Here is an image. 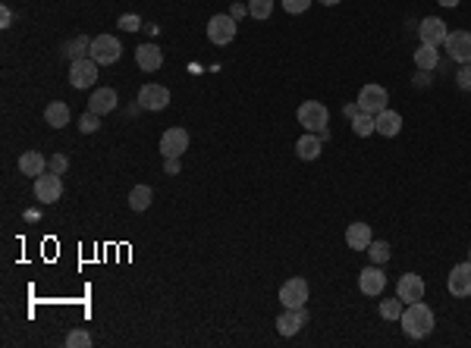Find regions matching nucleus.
Here are the masks:
<instances>
[{
	"label": "nucleus",
	"mask_w": 471,
	"mask_h": 348,
	"mask_svg": "<svg viewBox=\"0 0 471 348\" xmlns=\"http://www.w3.org/2000/svg\"><path fill=\"white\" fill-rule=\"evenodd\" d=\"M163 173H167V176H176V173H179V157H167V163H163Z\"/></svg>",
	"instance_id": "37"
},
{
	"label": "nucleus",
	"mask_w": 471,
	"mask_h": 348,
	"mask_svg": "<svg viewBox=\"0 0 471 348\" xmlns=\"http://www.w3.org/2000/svg\"><path fill=\"white\" fill-rule=\"evenodd\" d=\"M440 6H459V0H437Z\"/></svg>",
	"instance_id": "41"
},
{
	"label": "nucleus",
	"mask_w": 471,
	"mask_h": 348,
	"mask_svg": "<svg viewBox=\"0 0 471 348\" xmlns=\"http://www.w3.org/2000/svg\"><path fill=\"white\" fill-rule=\"evenodd\" d=\"M116 91L113 88H94L91 94V101H88V110H94L98 116H104V113H113L116 110Z\"/></svg>",
	"instance_id": "21"
},
{
	"label": "nucleus",
	"mask_w": 471,
	"mask_h": 348,
	"mask_svg": "<svg viewBox=\"0 0 471 348\" xmlns=\"http://www.w3.org/2000/svg\"><path fill=\"white\" fill-rule=\"evenodd\" d=\"M314 4V0H283V10L286 13H293V16H298V13H305L308 6Z\"/></svg>",
	"instance_id": "34"
},
{
	"label": "nucleus",
	"mask_w": 471,
	"mask_h": 348,
	"mask_svg": "<svg viewBox=\"0 0 471 348\" xmlns=\"http://www.w3.org/2000/svg\"><path fill=\"white\" fill-rule=\"evenodd\" d=\"M383 286H387V276H383L380 264H377V267H365V270H361V276H358L361 295H368V298H371V295H380Z\"/></svg>",
	"instance_id": "15"
},
{
	"label": "nucleus",
	"mask_w": 471,
	"mask_h": 348,
	"mask_svg": "<svg viewBox=\"0 0 471 348\" xmlns=\"http://www.w3.org/2000/svg\"><path fill=\"white\" fill-rule=\"evenodd\" d=\"M421 44H443L446 41V35H450V31H446V22L440 19V16H427V19H421Z\"/></svg>",
	"instance_id": "16"
},
{
	"label": "nucleus",
	"mask_w": 471,
	"mask_h": 348,
	"mask_svg": "<svg viewBox=\"0 0 471 348\" xmlns=\"http://www.w3.org/2000/svg\"><path fill=\"white\" fill-rule=\"evenodd\" d=\"M320 4H324V6H336V4H340V0H320Z\"/></svg>",
	"instance_id": "42"
},
{
	"label": "nucleus",
	"mask_w": 471,
	"mask_h": 348,
	"mask_svg": "<svg viewBox=\"0 0 471 348\" xmlns=\"http://www.w3.org/2000/svg\"><path fill=\"white\" fill-rule=\"evenodd\" d=\"M10 22H13V13L4 6V13H0V29H10Z\"/></svg>",
	"instance_id": "39"
},
{
	"label": "nucleus",
	"mask_w": 471,
	"mask_h": 348,
	"mask_svg": "<svg viewBox=\"0 0 471 348\" xmlns=\"http://www.w3.org/2000/svg\"><path fill=\"white\" fill-rule=\"evenodd\" d=\"M295 116H298V126H305L308 132H320L330 123V110L320 101H305Z\"/></svg>",
	"instance_id": "2"
},
{
	"label": "nucleus",
	"mask_w": 471,
	"mask_h": 348,
	"mask_svg": "<svg viewBox=\"0 0 471 348\" xmlns=\"http://www.w3.org/2000/svg\"><path fill=\"white\" fill-rule=\"evenodd\" d=\"M305 320H308L305 307H286V311L277 317V333L280 336H295L298 329L305 327Z\"/></svg>",
	"instance_id": "14"
},
{
	"label": "nucleus",
	"mask_w": 471,
	"mask_h": 348,
	"mask_svg": "<svg viewBox=\"0 0 471 348\" xmlns=\"http://www.w3.org/2000/svg\"><path fill=\"white\" fill-rule=\"evenodd\" d=\"M443 44L455 63H471V31H450Z\"/></svg>",
	"instance_id": "10"
},
{
	"label": "nucleus",
	"mask_w": 471,
	"mask_h": 348,
	"mask_svg": "<svg viewBox=\"0 0 471 348\" xmlns=\"http://www.w3.org/2000/svg\"><path fill=\"white\" fill-rule=\"evenodd\" d=\"M371 242H374V235H371V226L368 223H352L345 229V245H349L352 251H368Z\"/></svg>",
	"instance_id": "19"
},
{
	"label": "nucleus",
	"mask_w": 471,
	"mask_h": 348,
	"mask_svg": "<svg viewBox=\"0 0 471 348\" xmlns=\"http://www.w3.org/2000/svg\"><path fill=\"white\" fill-rule=\"evenodd\" d=\"M47 167H51V173H66V167H69V160H66V154H54L51 157V163H47Z\"/></svg>",
	"instance_id": "36"
},
{
	"label": "nucleus",
	"mask_w": 471,
	"mask_h": 348,
	"mask_svg": "<svg viewBox=\"0 0 471 348\" xmlns=\"http://www.w3.org/2000/svg\"><path fill=\"white\" fill-rule=\"evenodd\" d=\"M136 63H138V69H145V73H154V69H161V66H163L161 47H157V44H141L138 51H136Z\"/></svg>",
	"instance_id": "20"
},
{
	"label": "nucleus",
	"mask_w": 471,
	"mask_h": 348,
	"mask_svg": "<svg viewBox=\"0 0 471 348\" xmlns=\"http://www.w3.org/2000/svg\"><path fill=\"white\" fill-rule=\"evenodd\" d=\"M208 38H211V44H217V47L230 44L233 38H236V19H233L230 13L211 16V19H208Z\"/></svg>",
	"instance_id": "3"
},
{
	"label": "nucleus",
	"mask_w": 471,
	"mask_h": 348,
	"mask_svg": "<svg viewBox=\"0 0 471 348\" xmlns=\"http://www.w3.org/2000/svg\"><path fill=\"white\" fill-rule=\"evenodd\" d=\"M399 323H402L405 336L424 339V336L434 333V311H430L424 302H412V304H405V311H402V317H399Z\"/></svg>",
	"instance_id": "1"
},
{
	"label": "nucleus",
	"mask_w": 471,
	"mask_h": 348,
	"mask_svg": "<svg viewBox=\"0 0 471 348\" xmlns=\"http://www.w3.org/2000/svg\"><path fill=\"white\" fill-rule=\"evenodd\" d=\"M468 260H471V251H468Z\"/></svg>",
	"instance_id": "43"
},
{
	"label": "nucleus",
	"mask_w": 471,
	"mask_h": 348,
	"mask_svg": "<svg viewBox=\"0 0 471 348\" xmlns=\"http://www.w3.org/2000/svg\"><path fill=\"white\" fill-rule=\"evenodd\" d=\"M66 345H69V348H91V336L85 333V329H69Z\"/></svg>",
	"instance_id": "32"
},
{
	"label": "nucleus",
	"mask_w": 471,
	"mask_h": 348,
	"mask_svg": "<svg viewBox=\"0 0 471 348\" xmlns=\"http://www.w3.org/2000/svg\"><path fill=\"white\" fill-rule=\"evenodd\" d=\"M120 29L123 31H138L141 29V19L136 13H126V16H120Z\"/></svg>",
	"instance_id": "35"
},
{
	"label": "nucleus",
	"mask_w": 471,
	"mask_h": 348,
	"mask_svg": "<svg viewBox=\"0 0 471 348\" xmlns=\"http://www.w3.org/2000/svg\"><path fill=\"white\" fill-rule=\"evenodd\" d=\"M151 198H154V192H151V185H136V188H132V192H129V208L132 210H148V208H151Z\"/></svg>",
	"instance_id": "25"
},
{
	"label": "nucleus",
	"mask_w": 471,
	"mask_h": 348,
	"mask_svg": "<svg viewBox=\"0 0 471 348\" xmlns=\"http://www.w3.org/2000/svg\"><path fill=\"white\" fill-rule=\"evenodd\" d=\"M273 0H248V16L251 19H270Z\"/></svg>",
	"instance_id": "29"
},
{
	"label": "nucleus",
	"mask_w": 471,
	"mask_h": 348,
	"mask_svg": "<svg viewBox=\"0 0 471 348\" xmlns=\"http://www.w3.org/2000/svg\"><path fill=\"white\" fill-rule=\"evenodd\" d=\"M63 195V182H60V173H41V176L35 179V198L41 204H54L60 201Z\"/></svg>",
	"instance_id": "8"
},
{
	"label": "nucleus",
	"mask_w": 471,
	"mask_h": 348,
	"mask_svg": "<svg viewBox=\"0 0 471 348\" xmlns=\"http://www.w3.org/2000/svg\"><path fill=\"white\" fill-rule=\"evenodd\" d=\"M69 120H73V110H69V104H63V101H51L44 107V123L51 129H63V126H69Z\"/></svg>",
	"instance_id": "18"
},
{
	"label": "nucleus",
	"mask_w": 471,
	"mask_h": 348,
	"mask_svg": "<svg viewBox=\"0 0 471 348\" xmlns=\"http://www.w3.org/2000/svg\"><path fill=\"white\" fill-rule=\"evenodd\" d=\"M437 63H440V53H437L434 44H421L418 51H415V66H418L421 73H427V69H437Z\"/></svg>",
	"instance_id": "24"
},
{
	"label": "nucleus",
	"mask_w": 471,
	"mask_h": 348,
	"mask_svg": "<svg viewBox=\"0 0 471 348\" xmlns=\"http://www.w3.org/2000/svg\"><path fill=\"white\" fill-rule=\"evenodd\" d=\"M120 53H123V47L113 35H98L91 41V60H98V66H113L120 60Z\"/></svg>",
	"instance_id": "4"
},
{
	"label": "nucleus",
	"mask_w": 471,
	"mask_h": 348,
	"mask_svg": "<svg viewBox=\"0 0 471 348\" xmlns=\"http://www.w3.org/2000/svg\"><path fill=\"white\" fill-rule=\"evenodd\" d=\"M44 167H47V163H44V154L41 151H26V154L19 157V173H22V176L38 179L44 173Z\"/></svg>",
	"instance_id": "23"
},
{
	"label": "nucleus",
	"mask_w": 471,
	"mask_h": 348,
	"mask_svg": "<svg viewBox=\"0 0 471 348\" xmlns=\"http://www.w3.org/2000/svg\"><path fill=\"white\" fill-rule=\"evenodd\" d=\"M78 129H82L85 135L98 132V129H101V116L94 113V110H88V113H82V116H78Z\"/></svg>",
	"instance_id": "31"
},
{
	"label": "nucleus",
	"mask_w": 471,
	"mask_h": 348,
	"mask_svg": "<svg viewBox=\"0 0 471 348\" xmlns=\"http://www.w3.org/2000/svg\"><path fill=\"white\" fill-rule=\"evenodd\" d=\"M188 151V132L179 129V126H173L161 135V154L163 157H183Z\"/></svg>",
	"instance_id": "9"
},
{
	"label": "nucleus",
	"mask_w": 471,
	"mask_h": 348,
	"mask_svg": "<svg viewBox=\"0 0 471 348\" xmlns=\"http://www.w3.org/2000/svg\"><path fill=\"white\" fill-rule=\"evenodd\" d=\"M368 255H371V264H387L390 260V245L374 239L371 245H368Z\"/></svg>",
	"instance_id": "30"
},
{
	"label": "nucleus",
	"mask_w": 471,
	"mask_h": 348,
	"mask_svg": "<svg viewBox=\"0 0 471 348\" xmlns=\"http://www.w3.org/2000/svg\"><path fill=\"white\" fill-rule=\"evenodd\" d=\"M361 113V107H358V101H355V104H345L343 107V116H349V120H355V116Z\"/></svg>",
	"instance_id": "38"
},
{
	"label": "nucleus",
	"mask_w": 471,
	"mask_h": 348,
	"mask_svg": "<svg viewBox=\"0 0 471 348\" xmlns=\"http://www.w3.org/2000/svg\"><path fill=\"white\" fill-rule=\"evenodd\" d=\"M374 123H377V132H380L383 138H396L399 132H402V116L396 113V110H380V113L374 116Z\"/></svg>",
	"instance_id": "17"
},
{
	"label": "nucleus",
	"mask_w": 471,
	"mask_h": 348,
	"mask_svg": "<svg viewBox=\"0 0 471 348\" xmlns=\"http://www.w3.org/2000/svg\"><path fill=\"white\" fill-rule=\"evenodd\" d=\"M66 57L69 60H82V57H91V41L85 35L73 38V44H66Z\"/></svg>",
	"instance_id": "26"
},
{
	"label": "nucleus",
	"mask_w": 471,
	"mask_h": 348,
	"mask_svg": "<svg viewBox=\"0 0 471 348\" xmlns=\"http://www.w3.org/2000/svg\"><path fill=\"white\" fill-rule=\"evenodd\" d=\"M352 132H355L358 138H368V135H371V132H377L374 116H371V113H358L355 120H352Z\"/></svg>",
	"instance_id": "27"
},
{
	"label": "nucleus",
	"mask_w": 471,
	"mask_h": 348,
	"mask_svg": "<svg viewBox=\"0 0 471 348\" xmlns=\"http://www.w3.org/2000/svg\"><path fill=\"white\" fill-rule=\"evenodd\" d=\"M320 135H314V132H308V135H302L295 141V154H298V160H318L320 151H324V145H320Z\"/></svg>",
	"instance_id": "22"
},
{
	"label": "nucleus",
	"mask_w": 471,
	"mask_h": 348,
	"mask_svg": "<svg viewBox=\"0 0 471 348\" xmlns=\"http://www.w3.org/2000/svg\"><path fill=\"white\" fill-rule=\"evenodd\" d=\"M387 101H390V94L383 85H365V88L358 91V107H361V113H371L377 116L380 110H387Z\"/></svg>",
	"instance_id": "6"
},
{
	"label": "nucleus",
	"mask_w": 471,
	"mask_h": 348,
	"mask_svg": "<svg viewBox=\"0 0 471 348\" xmlns=\"http://www.w3.org/2000/svg\"><path fill=\"white\" fill-rule=\"evenodd\" d=\"M94 78H98V60L82 57V60L69 63V85L73 88H91Z\"/></svg>",
	"instance_id": "5"
},
{
	"label": "nucleus",
	"mask_w": 471,
	"mask_h": 348,
	"mask_svg": "<svg viewBox=\"0 0 471 348\" xmlns=\"http://www.w3.org/2000/svg\"><path fill=\"white\" fill-rule=\"evenodd\" d=\"M455 85L462 91H471V63H462V69L455 73Z\"/></svg>",
	"instance_id": "33"
},
{
	"label": "nucleus",
	"mask_w": 471,
	"mask_h": 348,
	"mask_svg": "<svg viewBox=\"0 0 471 348\" xmlns=\"http://www.w3.org/2000/svg\"><path fill=\"white\" fill-rule=\"evenodd\" d=\"M446 286H450V295H455V298H468L471 295V260L452 267Z\"/></svg>",
	"instance_id": "12"
},
{
	"label": "nucleus",
	"mask_w": 471,
	"mask_h": 348,
	"mask_svg": "<svg viewBox=\"0 0 471 348\" xmlns=\"http://www.w3.org/2000/svg\"><path fill=\"white\" fill-rule=\"evenodd\" d=\"M233 19H239V16H245V4H233Z\"/></svg>",
	"instance_id": "40"
},
{
	"label": "nucleus",
	"mask_w": 471,
	"mask_h": 348,
	"mask_svg": "<svg viewBox=\"0 0 471 348\" xmlns=\"http://www.w3.org/2000/svg\"><path fill=\"white\" fill-rule=\"evenodd\" d=\"M402 311H405V302H402V298H399V302H396V298H390V302H380V317H383V320H399V317H402Z\"/></svg>",
	"instance_id": "28"
},
{
	"label": "nucleus",
	"mask_w": 471,
	"mask_h": 348,
	"mask_svg": "<svg viewBox=\"0 0 471 348\" xmlns=\"http://www.w3.org/2000/svg\"><path fill=\"white\" fill-rule=\"evenodd\" d=\"M170 104V91L163 88V85H154V82H148V85H141V91H138V107H145V110H163Z\"/></svg>",
	"instance_id": "11"
},
{
	"label": "nucleus",
	"mask_w": 471,
	"mask_h": 348,
	"mask_svg": "<svg viewBox=\"0 0 471 348\" xmlns=\"http://www.w3.org/2000/svg\"><path fill=\"white\" fill-rule=\"evenodd\" d=\"M280 302H283V307H305V302H308V282L302 276L286 280L280 286Z\"/></svg>",
	"instance_id": "7"
},
{
	"label": "nucleus",
	"mask_w": 471,
	"mask_h": 348,
	"mask_svg": "<svg viewBox=\"0 0 471 348\" xmlns=\"http://www.w3.org/2000/svg\"><path fill=\"white\" fill-rule=\"evenodd\" d=\"M424 280L418 273H405L402 280H399V286H396V295L402 298L405 304H412V302H424Z\"/></svg>",
	"instance_id": "13"
}]
</instances>
